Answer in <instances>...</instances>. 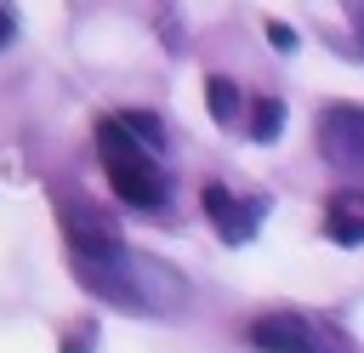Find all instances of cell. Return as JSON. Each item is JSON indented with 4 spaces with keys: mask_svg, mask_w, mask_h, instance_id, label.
Masks as SVG:
<instances>
[{
    "mask_svg": "<svg viewBox=\"0 0 364 353\" xmlns=\"http://www.w3.org/2000/svg\"><path fill=\"white\" fill-rule=\"evenodd\" d=\"M97 154H102V171H108V182H114V194L125 199V205H165V171L154 165V154L114 120V114H102L97 120Z\"/></svg>",
    "mask_w": 364,
    "mask_h": 353,
    "instance_id": "6da1fadb",
    "label": "cell"
},
{
    "mask_svg": "<svg viewBox=\"0 0 364 353\" xmlns=\"http://www.w3.org/2000/svg\"><path fill=\"white\" fill-rule=\"evenodd\" d=\"M250 347L256 353H353V342H341V330L318 325L313 313H267L250 325Z\"/></svg>",
    "mask_w": 364,
    "mask_h": 353,
    "instance_id": "7a4b0ae2",
    "label": "cell"
},
{
    "mask_svg": "<svg viewBox=\"0 0 364 353\" xmlns=\"http://www.w3.org/2000/svg\"><path fill=\"white\" fill-rule=\"evenodd\" d=\"M57 222H63V239L74 251V262H125V233L114 228V216H102L97 205L85 199H57Z\"/></svg>",
    "mask_w": 364,
    "mask_h": 353,
    "instance_id": "3957f363",
    "label": "cell"
},
{
    "mask_svg": "<svg viewBox=\"0 0 364 353\" xmlns=\"http://www.w3.org/2000/svg\"><path fill=\"white\" fill-rule=\"evenodd\" d=\"M318 148L330 165L341 171H364V108L358 102H336L318 114Z\"/></svg>",
    "mask_w": 364,
    "mask_h": 353,
    "instance_id": "277c9868",
    "label": "cell"
},
{
    "mask_svg": "<svg viewBox=\"0 0 364 353\" xmlns=\"http://www.w3.org/2000/svg\"><path fill=\"white\" fill-rule=\"evenodd\" d=\"M199 205L216 216V228H222V239H228V245H245V239L256 233V211H250V205H239L228 188H216V182H210V188L199 194Z\"/></svg>",
    "mask_w": 364,
    "mask_h": 353,
    "instance_id": "5b68a950",
    "label": "cell"
},
{
    "mask_svg": "<svg viewBox=\"0 0 364 353\" xmlns=\"http://www.w3.org/2000/svg\"><path fill=\"white\" fill-rule=\"evenodd\" d=\"M330 239L336 245H364V188H347L330 199Z\"/></svg>",
    "mask_w": 364,
    "mask_h": 353,
    "instance_id": "8992f818",
    "label": "cell"
},
{
    "mask_svg": "<svg viewBox=\"0 0 364 353\" xmlns=\"http://www.w3.org/2000/svg\"><path fill=\"white\" fill-rule=\"evenodd\" d=\"M114 120H119V125H125V131H131V137H136V142H142L148 154H154V148H165V125H159V114L125 108V114H114Z\"/></svg>",
    "mask_w": 364,
    "mask_h": 353,
    "instance_id": "52a82bcc",
    "label": "cell"
},
{
    "mask_svg": "<svg viewBox=\"0 0 364 353\" xmlns=\"http://www.w3.org/2000/svg\"><path fill=\"white\" fill-rule=\"evenodd\" d=\"M279 125H284V102H279V97H256L250 137H256V142H273V137H279Z\"/></svg>",
    "mask_w": 364,
    "mask_h": 353,
    "instance_id": "ba28073f",
    "label": "cell"
},
{
    "mask_svg": "<svg viewBox=\"0 0 364 353\" xmlns=\"http://www.w3.org/2000/svg\"><path fill=\"white\" fill-rule=\"evenodd\" d=\"M205 97H210V114H216V120H233V108H239V91H233V80L210 74V80H205Z\"/></svg>",
    "mask_w": 364,
    "mask_h": 353,
    "instance_id": "9c48e42d",
    "label": "cell"
},
{
    "mask_svg": "<svg viewBox=\"0 0 364 353\" xmlns=\"http://www.w3.org/2000/svg\"><path fill=\"white\" fill-rule=\"evenodd\" d=\"M267 40H273L279 51H296V28H290V23H267Z\"/></svg>",
    "mask_w": 364,
    "mask_h": 353,
    "instance_id": "30bf717a",
    "label": "cell"
},
{
    "mask_svg": "<svg viewBox=\"0 0 364 353\" xmlns=\"http://www.w3.org/2000/svg\"><path fill=\"white\" fill-rule=\"evenodd\" d=\"M353 34H358V46H364V6H353Z\"/></svg>",
    "mask_w": 364,
    "mask_h": 353,
    "instance_id": "8fae6325",
    "label": "cell"
},
{
    "mask_svg": "<svg viewBox=\"0 0 364 353\" xmlns=\"http://www.w3.org/2000/svg\"><path fill=\"white\" fill-rule=\"evenodd\" d=\"M6 40H11V17L0 11V46H6Z\"/></svg>",
    "mask_w": 364,
    "mask_h": 353,
    "instance_id": "7c38bea8",
    "label": "cell"
}]
</instances>
